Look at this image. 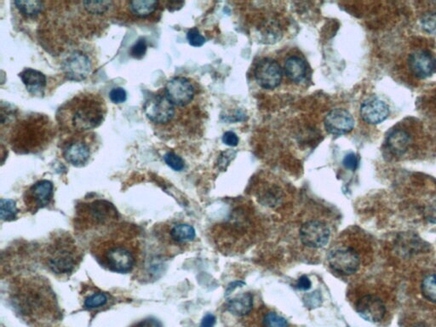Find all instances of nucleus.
I'll list each match as a JSON object with an SVG mask.
<instances>
[{"mask_svg":"<svg viewBox=\"0 0 436 327\" xmlns=\"http://www.w3.org/2000/svg\"><path fill=\"white\" fill-rule=\"evenodd\" d=\"M245 283L243 281H234L232 283H230V284L228 286V288H227L226 290V292H225V296H228L230 295L231 293H232L234 290H236L238 288H241V286H244Z\"/></svg>","mask_w":436,"mask_h":327,"instance_id":"obj_43","label":"nucleus"},{"mask_svg":"<svg viewBox=\"0 0 436 327\" xmlns=\"http://www.w3.org/2000/svg\"><path fill=\"white\" fill-rule=\"evenodd\" d=\"M29 93L41 95L45 91L47 79L41 72L32 68H25L19 75Z\"/></svg>","mask_w":436,"mask_h":327,"instance_id":"obj_25","label":"nucleus"},{"mask_svg":"<svg viewBox=\"0 0 436 327\" xmlns=\"http://www.w3.org/2000/svg\"><path fill=\"white\" fill-rule=\"evenodd\" d=\"M285 72L287 78L292 82L299 83L305 78L307 67L302 58L293 56L289 57L285 64Z\"/></svg>","mask_w":436,"mask_h":327,"instance_id":"obj_28","label":"nucleus"},{"mask_svg":"<svg viewBox=\"0 0 436 327\" xmlns=\"http://www.w3.org/2000/svg\"><path fill=\"white\" fill-rule=\"evenodd\" d=\"M355 311L361 317L372 323H381L388 318V307L377 293H349Z\"/></svg>","mask_w":436,"mask_h":327,"instance_id":"obj_12","label":"nucleus"},{"mask_svg":"<svg viewBox=\"0 0 436 327\" xmlns=\"http://www.w3.org/2000/svg\"><path fill=\"white\" fill-rule=\"evenodd\" d=\"M62 72L66 78L71 82H83L94 71L93 58L86 51L73 50L61 64Z\"/></svg>","mask_w":436,"mask_h":327,"instance_id":"obj_15","label":"nucleus"},{"mask_svg":"<svg viewBox=\"0 0 436 327\" xmlns=\"http://www.w3.org/2000/svg\"><path fill=\"white\" fill-rule=\"evenodd\" d=\"M83 257L82 245L64 230L54 231L40 247V263L57 277H71L79 269Z\"/></svg>","mask_w":436,"mask_h":327,"instance_id":"obj_5","label":"nucleus"},{"mask_svg":"<svg viewBox=\"0 0 436 327\" xmlns=\"http://www.w3.org/2000/svg\"><path fill=\"white\" fill-rule=\"evenodd\" d=\"M175 105L167 97L164 91L149 95L144 105L145 115L157 126L169 124L175 116Z\"/></svg>","mask_w":436,"mask_h":327,"instance_id":"obj_13","label":"nucleus"},{"mask_svg":"<svg viewBox=\"0 0 436 327\" xmlns=\"http://www.w3.org/2000/svg\"><path fill=\"white\" fill-rule=\"evenodd\" d=\"M222 142L227 146L236 147L240 142L238 136L233 131H227L222 136Z\"/></svg>","mask_w":436,"mask_h":327,"instance_id":"obj_39","label":"nucleus"},{"mask_svg":"<svg viewBox=\"0 0 436 327\" xmlns=\"http://www.w3.org/2000/svg\"><path fill=\"white\" fill-rule=\"evenodd\" d=\"M234 154H236V153L232 151V150L222 153L221 156H220L218 160V165L220 168L226 169L227 167H228V165H229L230 161L234 159Z\"/></svg>","mask_w":436,"mask_h":327,"instance_id":"obj_40","label":"nucleus"},{"mask_svg":"<svg viewBox=\"0 0 436 327\" xmlns=\"http://www.w3.org/2000/svg\"><path fill=\"white\" fill-rule=\"evenodd\" d=\"M421 25L428 34L436 35V12L424 14L421 18Z\"/></svg>","mask_w":436,"mask_h":327,"instance_id":"obj_33","label":"nucleus"},{"mask_svg":"<svg viewBox=\"0 0 436 327\" xmlns=\"http://www.w3.org/2000/svg\"><path fill=\"white\" fill-rule=\"evenodd\" d=\"M120 213L108 200L97 199L79 202L75 207L73 230L78 237L91 240L115 227L120 222Z\"/></svg>","mask_w":436,"mask_h":327,"instance_id":"obj_7","label":"nucleus"},{"mask_svg":"<svg viewBox=\"0 0 436 327\" xmlns=\"http://www.w3.org/2000/svg\"><path fill=\"white\" fill-rule=\"evenodd\" d=\"M227 310L229 313L244 317L254 310V300L250 292L240 294L227 302Z\"/></svg>","mask_w":436,"mask_h":327,"instance_id":"obj_26","label":"nucleus"},{"mask_svg":"<svg viewBox=\"0 0 436 327\" xmlns=\"http://www.w3.org/2000/svg\"><path fill=\"white\" fill-rule=\"evenodd\" d=\"M56 136V127L50 118L41 113H30L17 118L8 133L9 144L18 154L44 151Z\"/></svg>","mask_w":436,"mask_h":327,"instance_id":"obj_6","label":"nucleus"},{"mask_svg":"<svg viewBox=\"0 0 436 327\" xmlns=\"http://www.w3.org/2000/svg\"><path fill=\"white\" fill-rule=\"evenodd\" d=\"M90 252L108 271L128 274L141 266L144 259L142 230L135 224L119 223L90 241Z\"/></svg>","mask_w":436,"mask_h":327,"instance_id":"obj_2","label":"nucleus"},{"mask_svg":"<svg viewBox=\"0 0 436 327\" xmlns=\"http://www.w3.org/2000/svg\"><path fill=\"white\" fill-rule=\"evenodd\" d=\"M164 162L167 163L168 167H170L172 170L176 171H181L185 167L184 161L180 156H177L173 152H169L164 156Z\"/></svg>","mask_w":436,"mask_h":327,"instance_id":"obj_32","label":"nucleus"},{"mask_svg":"<svg viewBox=\"0 0 436 327\" xmlns=\"http://www.w3.org/2000/svg\"><path fill=\"white\" fill-rule=\"evenodd\" d=\"M361 234L357 230L343 231L330 245L325 263L336 277L350 278L361 271L364 263Z\"/></svg>","mask_w":436,"mask_h":327,"instance_id":"obj_8","label":"nucleus"},{"mask_svg":"<svg viewBox=\"0 0 436 327\" xmlns=\"http://www.w3.org/2000/svg\"><path fill=\"white\" fill-rule=\"evenodd\" d=\"M335 225L328 212H304L298 223V240L307 252H321L331 245Z\"/></svg>","mask_w":436,"mask_h":327,"instance_id":"obj_9","label":"nucleus"},{"mask_svg":"<svg viewBox=\"0 0 436 327\" xmlns=\"http://www.w3.org/2000/svg\"><path fill=\"white\" fill-rule=\"evenodd\" d=\"M325 130L335 136L350 133L354 127V117L349 111L343 109H336L328 113L324 120Z\"/></svg>","mask_w":436,"mask_h":327,"instance_id":"obj_21","label":"nucleus"},{"mask_svg":"<svg viewBox=\"0 0 436 327\" xmlns=\"http://www.w3.org/2000/svg\"><path fill=\"white\" fill-rule=\"evenodd\" d=\"M146 49H148V45H146V40L144 39H138V42H135V45L131 47L130 50L131 57L140 60L145 56Z\"/></svg>","mask_w":436,"mask_h":327,"instance_id":"obj_34","label":"nucleus"},{"mask_svg":"<svg viewBox=\"0 0 436 327\" xmlns=\"http://www.w3.org/2000/svg\"><path fill=\"white\" fill-rule=\"evenodd\" d=\"M187 39L190 46L193 47H201L206 43V39L203 35H200L197 28H192L187 34Z\"/></svg>","mask_w":436,"mask_h":327,"instance_id":"obj_35","label":"nucleus"},{"mask_svg":"<svg viewBox=\"0 0 436 327\" xmlns=\"http://www.w3.org/2000/svg\"><path fill=\"white\" fill-rule=\"evenodd\" d=\"M358 158L354 153H348L344 157L343 164L348 170L355 171L358 167Z\"/></svg>","mask_w":436,"mask_h":327,"instance_id":"obj_38","label":"nucleus"},{"mask_svg":"<svg viewBox=\"0 0 436 327\" xmlns=\"http://www.w3.org/2000/svg\"><path fill=\"white\" fill-rule=\"evenodd\" d=\"M167 97L176 106H185L193 100L194 87L189 80L184 77H174L164 88Z\"/></svg>","mask_w":436,"mask_h":327,"instance_id":"obj_17","label":"nucleus"},{"mask_svg":"<svg viewBox=\"0 0 436 327\" xmlns=\"http://www.w3.org/2000/svg\"><path fill=\"white\" fill-rule=\"evenodd\" d=\"M406 327H436V322L428 319L416 318L406 322Z\"/></svg>","mask_w":436,"mask_h":327,"instance_id":"obj_37","label":"nucleus"},{"mask_svg":"<svg viewBox=\"0 0 436 327\" xmlns=\"http://www.w3.org/2000/svg\"><path fill=\"white\" fill-rule=\"evenodd\" d=\"M153 238L159 256L170 259L187 251L196 241V233L188 223L169 221L156 224Z\"/></svg>","mask_w":436,"mask_h":327,"instance_id":"obj_10","label":"nucleus"},{"mask_svg":"<svg viewBox=\"0 0 436 327\" xmlns=\"http://www.w3.org/2000/svg\"><path fill=\"white\" fill-rule=\"evenodd\" d=\"M108 109L104 98L93 93L76 95L58 109V128L69 135L85 133L101 126Z\"/></svg>","mask_w":436,"mask_h":327,"instance_id":"obj_3","label":"nucleus"},{"mask_svg":"<svg viewBox=\"0 0 436 327\" xmlns=\"http://www.w3.org/2000/svg\"><path fill=\"white\" fill-rule=\"evenodd\" d=\"M84 293L83 307L88 311H100L115 303V297L112 294L102 292L96 286L88 288Z\"/></svg>","mask_w":436,"mask_h":327,"instance_id":"obj_23","label":"nucleus"},{"mask_svg":"<svg viewBox=\"0 0 436 327\" xmlns=\"http://www.w3.org/2000/svg\"><path fill=\"white\" fill-rule=\"evenodd\" d=\"M435 105H436V95H435Z\"/></svg>","mask_w":436,"mask_h":327,"instance_id":"obj_44","label":"nucleus"},{"mask_svg":"<svg viewBox=\"0 0 436 327\" xmlns=\"http://www.w3.org/2000/svg\"><path fill=\"white\" fill-rule=\"evenodd\" d=\"M98 139L94 132L69 135L61 143V156L73 167H83L89 164L98 149Z\"/></svg>","mask_w":436,"mask_h":327,"instance_id":"obj_11","label":"nucleus"},{"mask_svg":"<svg viewBox=\"0 0 436 327\" xmlns=\"http://www.w3.org/2000/svg\"><path fill=\"white\" fill-rule=\"evenodd\" d=\"M311 286H312V283H311L310 279L306 275H303L299 279L298 284H296V288L301 290V291H307V290L310 289Z\"/></svg>","mask_w":436,"mask_h":327,"instance_id":"obj_41","label":"nucleus"},{"mask_svg":"<svg viewBox=\"0 0 436 327\" xmlns=\"http://www.w3.org/2000/svg\"><path fill=\"white\" fill-rule=\"evenodd\" d=\"M25 210L35 214L41 209L48 207L54 198V185L48 180H40L28 187L23 194Z\"/></svg>","mask_w":436,"mask_h":327,"instance_id":"obj_14","label":"nucleus"},{"mask_svg":"<svg viewBox=\"0 0 436 327\" xmlns=\"http://www.w3.org/2000/svg\"><path fill=\"white\" fill-rule=\"evenodd\" d=\"M126 7L128 16L133 21L158 20L160 17L161 3L155 0H133L123 2Z\"/></svg>","mask_w":436,"mask_h":327,"instance_id":"obj_19","label":"nucleus"},{"mask_svg":"<svg viewBox=\"0 0 436 327\" xmlns=\"http://www.w3.org/2000/svg\"><path fill=\"white\" fill-rule=\"evenodd\" d=\"M216 324V317L214 315H207L201 321L200 327H214Z\"/></svg>","mask_w":436,"mask_h":327,"instance_id":"obj_42","label":"nucleus"},{"mask_svg":"<svg viewBox=\"0 0 436 327\" xmlns=\"http://www.w3.org/2000/svg\"><path fill=\"white\" fill-rule=\"evenodd\" d=\"M256 199L263 207L280 214L287 205V196L283 189L276 183H265L256 189Z\"/></svg>","mask_w":436,"mask_h":327,"instance_id":"obj_18","label":"nucleus"},{"mask_svg":"<svg viewBox=\"0 0 436 327\" xmlns=\"http://www.w3.org/2000/svg\"><path fill=\"white\" fill-rule=\"evenodd\" d=\"M283 72L279 64L271 58H263L255 68V79L260 86L273 90L280 86Z\"/></svg>","mask_w":436,"mask_h":327,"instance_id":"obj_16","label":"nucleus"},{"mask_svg":"<svg viewBox=\"0 0 436 327\" xmlns=\"http://www.w3.org/2000/svg\"><path fill=\"white\" fill-rule=\"evenodd\" d=\"M14 5L21 16L28 19H36L45 9V3L42 1H15Z\"/></svg>","mask_w":436,"mask_h":327,"instance_id":"obj_29","label":"nucleus"},{"mask_svg":"<svg viewBox=\"0 0 436 327\" xmlns=\"http://www.w3.org/2000/svg\"><path fill=\"white\" fill-rule=\"evenodd\" d=\"M390 108L379 98L366 99L361 106V116L366 123L379 124L387 120Z\"/></svg>","mask_w":436,"mask_h":327,"instance_id":"obj_22","label":"nucleus"},{"mask_svg":"<svg viewBox=\"0 0 436 327\" xmlns=\"http://www.w3.org/2000/svg\"><path fill=\"white\" fill-rule=\"evenodd\" d=\"M8 296L14 311L29 326H49L61 319L56 292L42 275L13 277L9 283Z\"/></svg>","mask_w":436,"mask_h":327,"instance_id":"obj_1","label":"nucleus"},{"mask_svg":"<svg viewBox=\"0 0 436 327\" xmlns=\"http://www.w3.org/2000/svg\"><path fill=\"white\" fill-rule=\"evenodd\" d=\"M258 233V221L254 212L237 207L231 212L225 222L214 227L212 236L220 252L231 255L245 252L254 243Z\"/></svg>","mask_w":436,"mask_h":327,"instance_id":"obj_4","label":"nucleus"},{"mask_svg":"<svg viewBox=\"0 0 436 327\" xmlns=\"http://www.w3.org/2000/svg\"><path fill=\"white\" fill-rule=\"evenodd\" d=\"M19 210L17 208L16 202L9 199L0 201V216L3 221L12 222L17 218Z\"/></svg>","mask_w":436,"mask_h":327,"instance_id":"obj_31","label":"nucleus"},{"mask_svg":"<svg viewBox=\"0 0 436 327\" xmlns=\"http://www.w3.org/2000/svg\"><path fill=\"white\" fill-rule=\"evenodd\" d=\"M410 71L417 79H426L436 71V59L430 51L415 50L408 57Z\"/></svg>","mask_w":436,"mask_h":327,"instance_id":"obj_20","label":"nucleus"},{"mask_svg":"<svg viewBox=\"0 0 436 327\" xmlns=\"http://www.w3.org/2000/svg\"><path fill=\"white\" fill-rule=\"evenodd\" d=\"M421 292L424 299L436 304V274H430L421 283Z\"/></svg>","mask_w":436,"mask_h":327,"instance_id":"obj_30","label":"nucleus"},{"mask_svg":"<svg viewBox=\"0 0 436 327\" xmlns=\"http://www.w3.org/2000/svg\"><path fill=\"white\" fill-rule=\"evenodd\" d=\"M109 98L113 104H120L126 101L127 93L122 87L113 88L109 93Z\"/></svg>","mask_w":436,"mask_h":327,"instance_id":"obj_36","label":"nucleus"},{"mask_svg":"<svg viewBox=\"0 0 436 327\" xmlns=\"http://www.w3.org/2000/svg\"><path fill=\"white\" fill-rule=\"evenodd\" d=\"M413 142L412 136L403 129H395L388 134L387 147L395 156L400 157L408 151Z\"/></svg>","mask_w":436,"mask_h":327,"instance_id":"obj_24","label":"nucleus"},{"mask_svg":"<svg viewBox=\"0 0 436 327\" xmlns=\"http://www.w3.org/2000/svg\"><path fill=\"white\" fill-rule=\"evenodd\" d=\"M256 327H292L283 316L267 308H261L256 315Z\"/></svg>","mask_w":436,"mask_h":327,"instance_id":"obj_27","label":"nucleus"}]
</instances>
